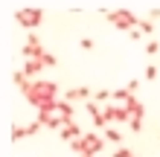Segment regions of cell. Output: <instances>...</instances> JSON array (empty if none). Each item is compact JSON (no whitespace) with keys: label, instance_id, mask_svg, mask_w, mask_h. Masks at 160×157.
<instances>
[{"label":"cell","instance_id":"13","mask_svg":"<svg viewBox=\"0 0 160 157\" xmlns=\"http://www.w3.org/2000/svg\"><path fill=\"white\" fill-rule=\"evenodd\" d=\"M41 70H44V61H41V58H32V61H26V64H23V73H26L32 81L38 79V73H41Z\"/></svg>","mask_w":160,"mask_h":157},{"label":"cell","instance_id":"8","mask_svg":"<svg viewBox=\"0 0 160 157\" xmlns=\"http://www.w3.org/2000/svg\"><path fill=\"white\" fill-rule=\"evenodd\" d=\"M64 99L76 105V102H90V99H93V93H90V90H88V87L82 85V87H70L67 93H64Z\"/></svg>","mask_w":160,"mask_h":157},{"label":"cell","instance_id":"5","mask_svg":"<svg viewBox=\"0 0 160 157\" xmlns=\"http://www.w3.org/2000/svg\"><path fill=\"white\" fill-rule=\"evenodd\" d=\"M21 52H23V58L26 61H32V58H44V44H41V38L38 35H26V41H23V47H21Z\"/></svg>","mask_w":160,"mask_h":157},{"label":"cell","instance_id":"17","mask_svg":"<svg viewBox=\"0 0 160 157\" xmlns=\"http://www.w3.org/2000/svg\"><path fill=\"white\" fill-rule=\"evenodd\" d=\"M105 140L108 143H122V131L119 128H105Z\"/></svg>","mask_w":160,"mask_h":157},{"label":"cell","instance_id":"11","mask_svg":"<svg viewBox=\"0 0 160 157\" xmlns=\"http://www.w3.org/2000/svg\"><path fill=\"white\" fill-rule=\"evenodd\" d=\"M58 116L64 119V122H76V119H73V116H76V108H73V102H67V99H61V102H58Z\"/></svg>","mask_w":160,"mask_h":157},{"label":"cell","instance_id":"12","mask_svg":"<svg viewBox=\"0 0 160 157\" xmlns=\"http://www.w3.org/2000/svg\"><path fill=\"white\" fill-rule=\"evenodd\" d=\"M122 108H125V110H128V116H146V105H143V102H140V99H137V96H131V99H128V102H125V105H122Z\"/></svg>","mask_w":160,"mask_h":157},{"label":"cell","instance_id":"25","mask_svg":"<svg viewBox=\"0 0 160 157\" xmlns=\"http://www.w3.org/2000/svg\"><path fill=\"white\" fill-rule=\"evenodd\" d=\"M148 21H160V6H152V9H148Z\"/></svg>","mask_w":160,"mask_h":157},{"label":"cell","instance_id":"23","mask_svg":"<svg viewBox=\"0 0 160 157\" xmlns=\"http://www.w3.org/2000/svg\"><path fill=\"white\" fill-rule=\"evenodd\" d=\"M41 61H44V67H55V64H58V58H55L52 52H44V58H41Z\"/></svg>","mask_w":160,"mask_h":157},{"label":"cell","instance_id":"27","mask_svg":"<svg viewBox=\"0 0 160 157\" xmlns=\"http://www.w3.org/2000/svg\"><path fill=\"white\" fill-rule=\"evenodd\" d=\"M128 38H131V41H140V38H143V32H140V29H131Z\"/></svg>","mask_w":160,"mask_h":157},{"label":"cell","instance_id":"19","mask_svg":"<svg viewBox=\"0 0 160 157\" xmlns=\"http://www.w3.org/2000/svg\"><path fill=\"white\" fill-rule=\"evenodd\" d=\"M128 131H134V134H140V131H143V116H131Z\"/></svg>","mask_w":160,"mask_h":157},{"label":"cell","instance_id":"22","mask_svg":"<svg viewBox=\"0 0 160 157\" xmlns=\"http://www.w3.org/2000/svg\"><path fill=\"white\" fill-rule=\"evenodd\" d=\"M146 52H148V55H157V52H160V44H157L154 38H152V41H146Z\"/></svg>","mask_w":160,"mask_h":157},{"label":"cell","instance_id":"9","mask_svg":"<svg viewBox=\"0 0 160 157\" xmlns=\"http://www.w3.org/2000/svg\"><path fill=\"white\" fill-rule=\"evenodd\" d=\"M58 137H61L64 143H76V140H82V137H84V131H82V125H79V122H70V125H64V128H61V134H58Z\"/></svg>","mask_w":160,"mask_h":157},{"label":"cell","instance_id":"3","mask_svg":"<svg viewBox=\"0 0 160 157\" xmlns=\"http://www.w3.org/2000/svg\"><path fill=\"white\" fill-rule=\"evenodd\" d=\"M70 149L76 151V154H93V157H99V151L105 149V140H102L99 131H84L82 140L70 143Z\"/></svg>","mask_w":160,"mask_h":157},{"label":"cell","instance_id":"2","mask_svg":"<svg viewBox=\"0 0 160 157\" xmlns=\"http://www.w3.org/2000/svg\"><path fill=\"white\" fill-rule=\"evenodd\" d=\"M99 12L105 15V21L111 26H117V29H122V32H131V29H137V26H140V17L131 12L128 6H122V9H105V6H102Z\"/></svg>","mask_w":160,"mask_h":157},{"label":"cell","instance_id":"16","mask_svg":"<svg viewBox=\"0 0 160 157\" xmlns=\"http://www.w3.org/2000/svg\"><path fill=\"white\" fill-rule=\"evenodd\" d=\"M143 35H154V21H148V17H140V26H137Z\"/></svg>","mask_w":160,"mask_h":157},{"label":"cell","instance_id":"7","mask_svg":"<svg viewBox=\"0 0 160 157\" xmlns=\"http://www.w3.org/2000/svg\"><path fill=\"white\" fill-rule=\"evenodd\" d=\"M84 110L90 114V119H93V128H108V122H105V116H102V105L99 102H84Z\"/></svg>","mask_w":160,"mask_h":157},{"label":"cell","instance_id":"4","mask_svg":"<svg viewBox=\"0 0 160 157\" xmlns=\"http://www.w3.org/2000/svg\"><path fill=\"white\" fill-rule=\"evenodd\" d=\"M44 21V9L41 6H23L15 12V23L23 26V29H35V26H41Z\"/></svg>","mask_w":160,"mask_h":157},{"label":"cell","instance_id":"6","mask_svg":"<svg viewBox=\"0 0 160 157\" xmlns=\"http://www.w3.org/2000/svg\"><path fill=\"white\" fill-rule=\"evenodd\" d=\"M102 116H105V122H131L128 110L122 105H102Z\"/></svg>","mask_w":160,"mask_h":157},{"label":"cell","instance_id":"24","mask_svg":"<svg viewBox=\"0 0 160 157\" xmlns=\"http://www.w3.org/2000/svg\"><path fill=\"white\" fill-rule=\"evenodd\" d=\"M154 79H157V67L148 64V67H146V81H154Z\"/></svg>","mask_w":160,"mask_h":157},{"label":"cell","instance_id":"14","mask_svg":"<svg viewBox=\"0 0 160 157\" xmlns=\"http://www.w3.org/2000/svg\"><path fill=\"white\" fill-rule=\"evenodd\" d=\"M12 85H15L18 90H26V87H29V85H32V79H29V76H26V73H23V70H15V73H12Z\"/></svg>","mask_w":160,"mask_h":157},{"label":"cell","instance_id":"20","mask_svg":"<svg viewBox=\"0 0 160 157\" xmlns=\"http://www.w3.org/2000/svg\"><path fill=\"white\" fill-rule=\"evenodd\" d=\"M41 128H44V125L38 122V119H32V122H29V125H26V137H35V134H38V131H41Z\"/></svg>","mask_w":160,"mask_h":157},{"label":"cell","instance_id":"26","mask_svg":"<svg viewBox=\"0 0 160 157\" xmlns=\"http://www.w3.org/2000/svg\"><path fill=\"white\" fill-rule=\"evenodd\" d=\"M82 50H93V38L84 35V38H82Z\"/></svg>","mask_w":160,"mask_h":157},{"label":"cell","instance_id":"15","mask_svg":"<svg viewBox=\"0 0 160 157\" xmlns=\"http://www.w3.org/2000/svg\"><path fill=\"white\" fill-rule=\"evenodd\" d=\"M26 137V125H12V131H9V140L18 143V140H23Z\"/></svg>","mask_w":160,"mask_h":157},{"label":"cell","instance_id":"21","mask_svg":"<svg viewBox=\"0 0 160 157\" xmlns=\"http://www.w3.org/2000/svg\"><path fill=\"white\" fill-rule=\"evenodd\" d=\"M111 157H137V154H134V149H125V145H119V149L111 154Z\"/></svg>","mask_w":160,"mask_h":157},{"label":"cell","instance_id":"28","mask_svg":"<svg viewBox=\"0 0 160 157\" xmlns=\"http://www.w3.org/2000/svg\"><path fill=\"white\" fill-rule=\"evenodd\" d=\"M79 157H93V154H79Z\"/></svg>","mask_w":160,"mask_h":157},{"label":"cell","instance_id":"10","mask_svg":"<svg viewBox=\"0 0 160 157\" xmlns=\"http://www.w3.org/2000/svg\"><path fill=\"white\" fill-rule=\"evenodd\" d=\"M35 119H38V122H41L44 128H50V131H58V134H61V128L67 125V122H64V119H61L58 114H50V116H35Z\"/></svg>","mask_w":160,"mask_h":157},{"label":"cell","instance_id":"18","mask_svg":"<svg viewBox=\"0 0 160 157\" xmlns=\"http://www.w3.org/2000/svg\"><path fill=\"white\" fill-rule=\"evenodd\" d=\"M108 99H114V93H111V90H96V93H93V102H108Z\"/></svg>","mask_w":160,"mask_h":157},{"label":"cell","instance_id":"1","mask_svg":"<svg viewBox=\"0 0 160 157\" xmlns=\"http://www.w3.org/2000/svg\"><path fill=\"white\" fill-rule=\"evenodd\" d=\"M21 93H23L26 102L38 110L47 99H58V85H55V81H41V79H35L26 90H21Z\"/></svg>","mask_w":160,"mask_h":157}]
</instances>
